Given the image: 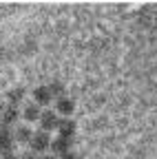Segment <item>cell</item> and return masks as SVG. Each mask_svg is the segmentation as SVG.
I'll list each match as a JSON object with an SVG mask.
<instances>
[{
	"instance_id": "14",
	"label": "cell",
	"mask_w": 157,
	"mask_h": 159,
	"mask_svg": "<svg viewBox=\"0 0 157 159\" xmlns=\"http://www.w3.org/2000/svg\"><path fill=\"white\" fill-rule=\"evenodd\" d=\"M18 159H35V152H33V150H27V152H22Z\"/></svg>"
},
{
	"instance_id": "3",
	"label": "cell",
	"mask_w": 157,
	"mask_h": 159,
	"mask_svg": "<svg viewBox=\"0 0 157 159\" xmlns=\"http://www.w3.org/2000/svg\"><path fill=\"white\" fill-rule=\"evenodd\" d=\"M71 150H73V139H67V137H60V135L55 139H51V152L55 157H62V155H67Z\"/></svg>"
},
{
	"instance_id": "6",
	"label": "cell",
	"mask_w": 157,
	"mask_h": 159,
	"mask_svg": "<svg viewBox=\"0 0 157 159\" xmlns=\"http://www.w3.org/2000/svg\"><path fill=\"white\" fill-rule=\"evenodd\" d=\"M31 95H33V104H38V106H49L51 99H53L49 86H35Z\"/></svg>"
},
{
	"instance_id": "8",
	"label": "cell",
	"mask_w": 157,
	"mask_h": 159,
	"mask_svg": "<svg viewBox=\"0 0 157 159\" xmlns=\"http://www.w3.org/2000/svg\"><path fill=\"white\" fill-rule=\"evenodd\" d=\"M18 117H20V111H18V106H9V108H5V113L0 115V119H2V126H11V124H16L18 122Z\"/></svg>"
},
{
	"instance_id": "7",
	"label": "cell",
	"mask_w": 157,
	"mask_h": 159,
	"mask_svg": "<svg viewBox=\"0 0 157 159\" xmlns=\"http://www.w3.org/2000/svg\"><path fill=\"white\" fill-rule=\"evenodd\" d=\"M13 144H16V139H13V130H9L7 126L0 128V150L5 152H13Z\"/></svg>"
},
{
	"instance_id": "5",
	"label": "cell",
	"mask_w": 157,
	"mask_h": 159,
	"mask_svg": "<svg viewBox=\"0 0 157 159\" xmlns=\"http://www.w3.org/2000/svg\"><path fill=\"white\" fill-rule=\"evenodd\" d=\"M77 133V124H75V119L67 117V119H60V124H58V135L60 137H67V139H73Z\"/></svg>"
},
{
	"instance_id": "13",
	"label": "cell",
	"mask_w": 157,
	"mask_h": 159,
	"mask_svg": "<svg viewBox=\"0 0 157 159\" xmlns=\"http://www.w3.org/2000/svg\"><path fill=\"white\" fill-rule=\"evenodd\" d=\"M60 159H80V155H77L75 150H71V152H67V155H62Z\"/></svg>"
},
{
	"instance_id": "10",
	"label": "cell",
	"mask_w": 157,
	"mask_h": 159,
	"mask_svg": "<svg viewBox=\"0 0 157 159\" xmlns=\"http://www.w3.org/2000/svg\"><path fill=\"white\" fill-rule=\"evenodd\" d=\"M40 115H42V111H40L38 104H29L22 111V117L27 119V122H40Z\"/></svg>"
},
{
	"instance_id": "16",
	"label": "cell",
	"mask_w": 157,
	"mask_h": 159,
	"mask_svg": "<svg viewBox=\"0 0 157 159\" xmlns=\"http://www.w3.org/2000/svg\"><path fill=\"white\" fill-rule=\"evenodd\" d=\"M42 159H60V157H55V155H44Z\"/></svg>"
},
{
	"instance_id": "4",
	"label": "cell",
	"mask_w": 157,
	"mask_h": 159,
	"mask_svg": "<svg viewBox=\"0 0 157 159\" xmlns=\"http://www.w3.org/2000/svg\"><path fill=\"white\" fill-rule=\"evenodd\" d=\"M55 113L60 115L62 119H67V117H71L73 113H75V102L71 97H60L55 102Z\"/></svg>"
},
{
	"instance_id": "9",
	"label": "cell",
	"mask_w": 157,
	"mask_h": 159,
	"mask_svg": "<svg viewBox=\"0 0 157 159\" xmlns=\"http://www.w3.org/2000/svg\"><path fill=\"white\" fill-rule=\"evenodd\" d=\"M31 137H33V130H31L29 126H18V128L13 130V139H16L18 144H29Z\"/></svg>"
},
{
	"instance_id": "2",
	"label": "cell",
	"mask_w": 157,
	"mask_h": 159,
	"mask_svg": "<svg viewBox=\"0 0 157 159\" xmlns=\"http://www.w3.org/2000/svg\"><path fill=\"white\" fill-rule=\"evenodd\" d=\"M60 115H58L55 111H42L40 115V130L49 133V130H58V124H60Z\"/></svg>"
},
{
	"instance_id": "1",
	"label": "cell",
	"mask_w": 157,
	"mask_h": 159,
	"mask_svg": "<svg viewBox=\"0 0 157 159\" xmlns=\"http://www.w3.org/2000/svg\"><path fill=\"white\" fill-rule=\"evenodd\" d=\"M29 146H31V150H33L35 155H38V152H47V150H51V137H49V133H44V130L33 133Z\"/></svg>"
},
{
	"instance_id": "11",
	"label": "cell",
	"mask_w": 157,
	"mask_h": 159,
	"mask_svg": "<svg viewBox=\"0 0 157 159\" xmlns=\"http://www.w3.org/2000/svg\"><path fill=\"white\" fill-rule=\"evenodd\" d=\"M22 97H25V89H13V91H9V102H11V106H18L22 102Z\"/></svg>"
},
{
	"instance_id": "15",
	"label": "cell",
	"mask_w": 157,
	"mask_h": 159,
	"mask_svg": "<svg viewBox=\"0 0 157 159\" xmlns=\"http://www.w3.org/2000/svg\"><path fill=\"white\" fill-rule=\"evenodd\" d=\"M0 159H16V155H13V152H5V155L0 157Z\"/></svg>"
},
{
	"instance_id": "12",
	"label": "cell",
	"mask_w": 157,
	"mask_h": 159,
	"mask_svg": "<svg viewBox=\"0 0 157 159\" xmlns=\"http://www.w3.org/2000/svg\"><path fill=\"white\" fill-rule=\"evenodd\" d=\"M49 91H51V95H53L55 99L64 97V86H62V82H51V84H49Z\"/></svg>"
}]
</instances>
